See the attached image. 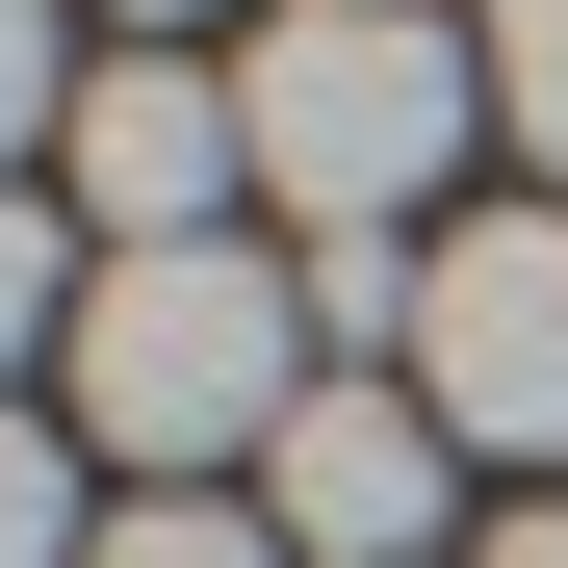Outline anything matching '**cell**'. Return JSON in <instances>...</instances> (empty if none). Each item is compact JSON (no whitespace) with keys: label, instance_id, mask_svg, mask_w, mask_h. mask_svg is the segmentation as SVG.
<instances>
[{"label":"cell","instance_id":"7","mask_svg":"<svg viewBox=\"0 0 568 568\" xmlns=\"http://www.w3.org/2000/svg\"><path fill=\"white\" fill-rule=\"evenodd\" d=\"M78 78H104V52H78V0H0V181L78 155Z\"/></svg>","mask_w":568,"mask_h":568},{"label":"cell","instance_id":"3","mask_svg":"<svg viewBox=\"0 0 568 568\" xmlns=\"http://www.w3.org/2000/svg\"><path fill=\"white\" fill-rule=\"evenodd\" d=\"M414 414L491 439V465H568V207H465L439 284H414Z\"/></svg>","mask_w":568,"mask_h":568},{"label":"cell","instance_id":"1","mask_svg":"<svg viewBox=\"0 0 568 568\" xmlns=\"http://www.w3.org/2000/svg\"><path fill=\"white\" fill-rule=\"evenodd\" d=\"M311 388H336V362H311V284H284L258 233H207V258H104V311H78V362H52V414L104 439V465H155V491L284 465Z\"/></svg>","mask_w":568,"mask_h":568},{"label":"cell","instance_id":"11","mask_svg":"<svg viewBox=\"0 0 568 568\" xmlns=\"http://www.w3.org/2000/svg\"><path fill=\"white\" fill-rule=\"evenodd\" d=\"M491 568H568V491H542V517H491Z\"/></svg>","mask_w":568,"mask_h":568},{"label":"cell","instance_id":"10","mask_svg":"<svg viewBox=\"0 0 568 568\" xmlns=\"http://www.w3.org/2000/svg\"><path fill=\"white\" fill-rule=\"evenodd\" d=\"M491 130L542 155V207H568V0H491Z\"/></svg>","mask_w":568,"mask_h":568},{"label":"cell","instance_id":"2","mask_svg":"<svg viewBox=\"0 0 568 568\" xmlns=\"http://www.w3.org/2000/svg\"><path fill=\"white\" fill-rule=\"evenodd\" d=\"M233 130H258V207L388 233V207H439V155L491 130V27H439V0H284L233 52Z\"/></svg>","mask_w":568,"mask_h":568},{"label":"cell","instance_id":"9","mask_svg":"<svg viewBox=\"0 0 568 568\" xmlns=\"http://www.w3.org/2000/svg\"><path fill=\"white\" fill-rule=\"evenodd\" d=\"M104 517H78V414H0V568H78Z\"/></svg>","mask_w":568,"mask_h":568},{"label":"cell","instance_id":"5","mask_svg":"<svg viewBox=\"0 0 568 568\" xmlns=\"http://www.w3.org/2000/svg\"><path fill=\"white\" fill-rule=\"evenodd\" d=\"M258 517H284V568H414V542H439V414L336 362V388L284 414V465H258Z\"/></svg>","mask_w":568,"mask_h":568},{"label":"cell","instance_id":"4","mask_svg":"<svg viewBox=\"0 0 568 568\" xmlns=\"http://www.w3.org/2000/svg\"><path fill=\"white\" fill-rule=\"evenodd\" d=\"M233 181H258L233 78H181V52H104V78H78V155H52V207L104 233V258H207V233H233Z\"/></svg>","mask_w":568,"mask_h":568},{"label":"cell","instance_id":"8","mask_svg":"<svg viewBox=\"0 0 568 568\" xmlns=\"http://www.w3.org/2000/svg\"><path fill=\"white\" fill-rule=\"evenodd\" d=\"M78 568H284V517H258V491H130Z\"/></svg>","mask_w":568,"mask_h":568},{"label":"cell","instance_id":"12","mask_svg":"<svg viewBox=\"0 0 568 568\" xmlns=\"http://www.w3.org/2000/svg\"><path fill=\"white\" fill-rule=\"evenodd\" d=\"M130 27H181V0H130Z\"/></svg>","mask_w":568,"mask_h":568},{"label":"cell","instance_id":"6","mask_svg":"<svg viewBox=\"0 0 568 568\" xmlns=\"http://www.w3.org/2000/svg\"><path fill=\"white\" fill-rule=\"evenodd\" d=\"M78 311H104L78 207H52V181H0V388H27V362H78Z\"/></svg>","mask_w":568,"mask_h":568}]
</instances>
